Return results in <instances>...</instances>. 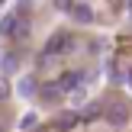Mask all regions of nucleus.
Listing matches in <instances>:
<instances>
[{
    "label": "nucleus",
    "mask_w": 132,
    "mask_h": 132,
    "mask_svg": "<svg viewBox=\"0 0 132 132\" xmlns=\"http://www.w3.org/2000/svg\"><path fill=\"white\" fill-rule=\"evenodd\" d=\"M55 3H58V10H68V13H71V6H74V0H55Z\"/></svg>",
    "instance_id": "nucleus-9"
},
{
    "label": "nucleus",
    "mask_w": 132,
    "mask_h": 132,
    "mask_svg": "<svg viewBox=\"0 0 132 132\" xmlns=\"http://www.w3.org/2000/svg\"><path fill=\"white\" fill-rule=\"evenodd\" d=\"M74 122H77V116H74V113H64V116H58L55 129H58V132H68L71 126H74Z\"/></svg>",
    "instance_id": "nucleus-6"
},
{
    "label": "nucleus",
    "mask_w": 132,
    "mask_h": 132,
    "mask_svg": "<svg viewBox=\"0 0 132 132\" xmlns=\"http://www.w3.org/2000/svg\"><path fill=\"white\" fill-rule=\"evenodd\" d=\"M32 126H36V116L26 113V116H23V122H19V129H32Z\"/></svg>",
    "instance_id": "nucleus-8"
},
{
    "label": "nucleus",
    "mask_w": 132,
    "mask_h": 132,
    "mask_svg": "<svg viewBox=\"0 0 132 132\" xmlns=\"http://www.w3.org/2000/svg\"><path fill=\"white\" fill-rule=\"evenodd\" d=\"M68 48H71V39H68V36H55V39L48 42V48H45V55H55V52H68Z\"/></svg>",
    "instance_id": "nucleus-4"
},
{
    "label": "nucleus",
    "mask_w": 132,
    "mask_h": 132,
    "mask_svg": "<svg viewBox=\"0 0 132 132\" xmlns=\"http://www.w3.org/2000/svg\"><path fill=\"white\" fill-rule=\"evenodd\" d=\"M0 132H3V126H0Z\"/></svg>",
    "instance_id": "nucleus-11"
},
{
    "label": "nucleus",
    "mask_w": 132,
    "mask_h": 132,
    "mask_svg": "<svg viewBox=\"0 0 132 132\" xmlns=\"http://www.w3.org/2000/svg\"><path fill=\"white\" fill-rule=\"evenodd\" d=\"M3 32H6V36H13V39H26V36H29V23L19 19V16H13V23H6Z\"/></svg>",
    "instance_id": "nucleus-2"
},
{
    "label": "nucleus",
    "mask_w": 132,
    "mask_h": 132,
    "mask_svg": "<svg viewBox=\"0 0 132 132\" xmlns=\"http://www.w3.org/2000/svg\"><path fill=\"white\" fill-rule=\"evenodd\" d=\"M71 16H74V23H90V19H94V10H90L87 3H74L71 6Z\"/></svg>",
    "instance_id": "nucleus-3"
},
{
    "label": "nucleus",
    "mask_w": 132,
    "mask_h": 132,
    "mask_svg": "<svg viewBox=\"0 0 132 132\" xmlns=\"http://www.w3.org/2000/svg\"><path fill=\"white\" fill-rule=\"evenodd\" d=\"M106 122L110 126H126L129 122V106L126 103H110L106 106Z\"/></svg>",
    "instance_id": "nucleus-1"
},
{
    "label": "nucleus",
    "mask_w": 132,
    "mask_h": 132,
    "mask_svg": "<svg viewBox=\"0 0 132 132\" xmlns=\"http://www.w3.org/2000/svg\"><path fill=\"white\" fill-rule=\"evenodd\" d=\"M6 94H10V90H6V84L0 81V100H6Z\"/></svg>",
    "instance_id": "nucleus-10"
},
{
    "label": "nucleus",
    "mask_w": 132,
    "mask_h": 132,
    "mask_svg": "<svg viewBox=\"0 0 132 132\" xmlns=\"http://www.w3.org/2000/svg\"><path fill=\"white\" fill-rule=\"evenodd\" d=\"M39 94H42V100H58V97H61V87H58V84H45V87H39Z\"/></svg>",
    "instance_id": "nucleus-5"
},
{
    "label": "nucleus",
    "mask_w": 132,
    "mask_h": 132,
    "mask_svg": "<svg viewBox=\"0 0 132 132\" xmlns=\"http://www.w3.org/2000/svg\"><path fill=\"white\" fill-rule=\"evenodd\" d=\"M16 90H19V97H32V94H36V81H32V77H23Z\"/></svg>",
    "instance_id": "nucleus-7"
}]
</instances>
